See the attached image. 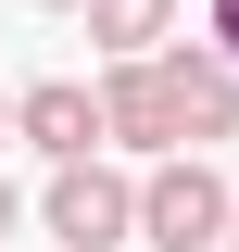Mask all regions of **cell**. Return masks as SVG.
I'll return each mask as SVG.
<instances>
[{
    "label": "cell",
    "mask_w": 239,
    "mask_h": 252,
    "mask_svg": "<svg viewBox=\"0 0 239 252\" xmlns=\"http://www.w3.org/2000/svg\"><path fill=\"white\" fill-rule=\"evenodd\" d=\"M126 240H151V252L227 240V177H214L202 152H151V177L126 189Z\"/></svg>",
    "instance_id": "obj_1"
},
{
    "label": "cell",
    "mask_w": 239,
    "mask_h": 252,
    "mask_svg": "<svg viewBox=\"0 0 239 252\" xmlns=\"http://www.w3.org/2000/svg\"><path fill=\"white\" fill-rule=\"evenodd\" d=\"M38 215H51L63 252H126V177L101 152H76V164H51V202H38Z\"/></svg>",
    "instance_id": "obj_2"
},
{
    "label": "cell",
    "mask_w": 239,
    "mask_h": 252,
    "mask_svg": "<svg viewBox=\"0 0 239 252\" xmlns=\"http://www.w3.org/2000/svg\"><path fill=\"white\" fill-rule=\"evenodd\" d=\"M151 63H164L177 152H214V139H239V63H227V51H151Z\"/></svg>",
    "instance_id": "obj_3"
},
{
    "label": "cell",
    "mask_w": 239,
    "mask_h": 252,
    "mask_svg": "<svg viewBox=\"0 0 239 252\" xmlns=\"http://www.w3.org/2000/svg\"><path fill=\"white\" fill-rule=\"evenodd\" d=\"M13 139H26V152H51V164L101 152V89H76V76H38V89L13 101Z\"/></svg>",
    "instance_id": "obj_4"
},
{
    "label": "cell",
    "mask_w": 239,
    "mask_h": 252,
    "mask_svg": "<svg viewBox=\"0 0 239 252\" xmlns=\"http://www.w3.org/2000/svg\"><path fill=\"white\" fill-rule=\"evenodd\" d=\"M164 26H177V0H89L101 51H164Z\"/></svg>",
    "instance_id": "obj_5"
},
{
    "label": "cell",
    "mask_w": 239,
    "mask_h": 252,
    "mask_svg": "<svg viewBox=\"0 0 239 252\" xmlns=\"http://www.w3.org/2000/svg\"><path fill=\"white\" fill-rule=\"evenodd\" d=\"M202 26H214V51L239 63V0H202Z\"/></svg>",
    "instance_id": "obj_6"
},
{
    "label": "cell",
    "mask_w": 239,
    "mask_h": 252,
    "mask_svg": "<svg viewBox=\"0 0 239 252\" xmlns=\"http://www.w3.org/2000/svg\"><path fill=\"white\" fill-rule=\"evenodd\" d=\"M0 240H13V189H0Z\"/></svg>",
    "instance_id": "obj_7"
},
{
    "label": "cell",
    "mask_w": 239,
    "mask_h": 252,
    "mask_svg": "<svg viewBox=\"0 0 239 252\" xmlns=\"http://www.w3.org/2000/svg\"><path fill=\"white\" fill-rule=\"evenodd\" d=\"M0 139H13V101H0Z\"/></svg>",
    "instance_id": "obj_8"
},
{
    "label": "cell",
    "mask_w": 239,
    "mask_h": 252,
    "mask_svg": "<svg viewBox=\"0 0 239 252\" xmlns=\"http://www.w3.org/2000/svg\"><path fill=\"white\" fill-rule=\"evenodd\" d=\"M51 13H76V0H51Z\"/></svg>",
    "instance_id": "obj_9"
},
{
    "label": "cell",
    "mask_w": 239,
    "mask_h": 252,
    "mask_svg": "<svg viewBox=\"0 0 239 252\" xmlns=\"http://www.w3.org/2000/svg\"><path fill=\"white\" fill-rule=\"evenodd\" d=\"M227 227H239V202H227Z\"/></svg>",
    "instance_id": "obj_10"
}]
</instances>
